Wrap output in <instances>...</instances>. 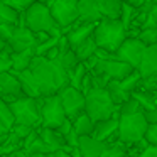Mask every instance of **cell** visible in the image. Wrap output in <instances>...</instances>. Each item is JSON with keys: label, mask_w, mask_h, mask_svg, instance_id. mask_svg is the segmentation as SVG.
Listing matches in <instances>:
<instances>
[{"label": "cell", "mask_w": 157, "mask_h": 157, "mask_svg": "<svg viewBox=\"0 0 157 157\" xmlns=\"http://www.w3.org/2000/svg\"><path fill=\"white\" fill-rule=\"evenodd\" d=\"M29 71L37 81L39 90H41V96L58 95L63 88H66L69 85L68 73L63 71V68L56 61H48L46 58L34 56Z\"/></svg>", "instance_id": "obj_1"}, {"label": "cell", "mask_w": 157, "mask_h": 157, "mask_svg": "<svg viewBox=\"0 0 157 157\" xmlns=\"http://www.w3.org/2000/svg\"><path fill=\"white\" fill-rule=\"evenodd\" d=\"M19 25L27 27L32 34H49V36H63L59 27L56 25L52 19L49 7L42 2H32L31 7L21 14L19 17Z\"/></svg>", "instance_id": "obj_2"}, {"label": "cell", "mask_w": 157, "mask_h": 157, "mask_svg": "<svg viewBox=\"0 0 157 157\" xmlns=\"http://www.w3.org/2000/svg\"><path fill=\"white\" fill-rule=\"evenodd\" d=\"M93 39L96 49H103L110 54H115L127 39V32L120 21H100L93 32Z\"/></svg>", "instance_id": "obj_3"}, {"label": "cell", "mask_w": 157, "mask_h": 157, "mask_svg": "<svg viewBox=\"0 0 157 157\" xmlns=\"http://www.w3.org/2000/svg\"><path fill=\"white\" fill-rule=\"evenodd\" d=\"M85 113L91 118L93 123H98L117 115L118 108L110 100L106 90L95 88L85 96Z\"/></svg>", "instance_id": "obj_4"}, {"label": "cell", "mask_w": 157, "mask_h": 157, "mask_svg": "<svg viewBox=\"0 0 157 157\" xmlns=\"http://www.w3.org/2000/svg\"><path fill=\"white\" fill-rule=\"evenodd\" d=\"M149 128L144 113L137 115H120L118 120V142L123 147L135 144L145 137V132Z\"/></svg>", "instance_id": "obj_5"}, {"label": "cell", "mask_w": 157, "mask_h": 157, "mask_svg": "<svg viewBox=\"0 0 157 157\" xmlns=\"http://www.w3.org/2000/svg\"><path fill=\"white\" fill-rule=\"evenodd\" d=\"M9 108L14 117V125H25L31 128L41 127V113H39L37 100L22 96V98H17L14 103H10Z\"/></svg>", "instance_id": "obj_6"}, {"label": "cell", "mask_w": 157, "mask_h": 157, "mask_svg": "<svg viewBox=\"0 0 157 157\" xmlns=\"http://www.w3.org/2000/svg\"><path fill=\"white\" fill-rule=\"evenodd\" d=\"M46 5L49 7V12H51L52 19H54L56 25L59 27L63 36L79 21L76 0H51Z\"/></svg>", "instance_id": "obj_7"}, {"label": "cell", "mask_w": 157, "mask_h": 157, "mask_svg": "<svg viewBox=\"0 0 157 157\" xmlns=\"http://www.w3.org/2000/svg\"><path fill=\"white\" fill-rule=\"evenodd\" d=\"M37 103H39V113H41V127L58 130L68 120L58 95L37 98Z\"/></svg>", "instance_id": "obj_8"}, {"label": "cell", "mask_w": 157, "mask_h": 157, "mask_svg": "<svg viewBox=\"0 0 157 157\" xmlns=\"http://www.w3.org/2000/svg\"><path fill=\"white\" fill-rule=\"evenodd\" d=\"M132 71H135L132 66L125 64V63L118 61V59H112V61H100L98 59L96 66L90 71V75L98 76L103 81L110 83V81H122Z\"/></svg>", "instance_id": "obj_9"}, {"label": "cell", "mask_w": 157, "mask_h": 157, "mask_svg": "<svg viewBox=\"0 0 157 157\" xmlns=\"http://www.w3.org/2000/svg\"><path fill=\"white\" fill-rule=\"evenodd\" d=\"M58 96L61 100L63 110H64L66 118L69 122H73L76 117L85 112V95H81V91H78V90L71 88L68 85L66 88H63L58 93Z\"/></svg>", "instance_id": "obj_10"}, {"label": "cell", "mask_w": 157, "mask_h": 157, "mask_svg": "<svg viewBox=\"0 0 157 157\" xmlns=\"http://www.w3.org/2000/svg\"><path fill=\"white\" fill-rule=\"evenodd\" d=\"M118 120H120V115L117 113L112 118L95 123L91 139L98 140V142H105L106 145H122L118 142Z\"/></svg>", "instance_id": "obj_11"}, {"label": "cell", "mask_w": 157, "mask_h": 157, "mask_svg": "<svg viewBox=\"0 0 157 157\" xmlns=\"http://www.w3.org/2000/svg\"><path fill=\"white\" fill-rule=\"evenodd\" d=\"M144 51H145V46L140 41H137V39H125L123 44L118 48V51L115 52V56L118 61H122L125 64L132 66L133 69H137L140 61H142Z\"/></svg>", "instance_id": "obj_12"}, {"label": "cell", "mask_w": 157, "mask_h": 157, "mask_svg": "<svg viewBox=\"0 0 157 157\" xmlns=\"http://www.w3.org/2000/svg\"><path fill=\"white\" fill-rule=\"evenodd\" d=\"M37 44L39 42L36 39V36L27 27H24V25H17L10 41L7 42L10 52H15V54L17 52H24V51H34Z\"/></svg>", "instance_id": "obj_13"}, {"label": "cell", "mask_w": 157, "mask_h": 157, "mask_svg": "<svg viewBox=\"0 0 157 157\" xmlns=\"http://www.w3.org/2000/svg\"><path fill=\"white\" fill-rule=\"evenodd\" d=\"M22 88L17 76L10 71H5L0 75V100L7 105L14 103L17 98H22Z\"/></svg>", "instance_id": "obj_14"}, {"label": "cell", "mask_w": 157, "mask_h": 157, "mask_svg": "<svg viewBox=\"0 0 157 157\" xmlns=\"http://www.w3.org/2000/svg\"><path fill=\"white\" fill-rule=\"evenodd\" d=\"M95 27H96V24H88V22H76V24L64 34V37H66V41H68L69 48H71V49H76L79 44H83L86 39H90V37L93 36V32H95Z\"/></svg>", "instance_id": "obj_15"}, {"label": "cell", "mask_w": 157, "mask_h": 157, "mask_svg": "<svg viewBox=\"0 0 157 157\" xmlns=\"http://www.w3.org/2000/svg\"><path fill=\"white\" fill-rule=\"evenodd\" d=\"M137 71L142 76V79L149 78V76H152V75H157V44L145 48L142 61H140Z\"/></svg>", "instance_id": "obj_16"}, {"label": "cell", "mask_w": 157, "mask_h": 157, "mask_svg": "<svg viewBox=\"0 0 157 157\" xmlns=\"http://www.w3.org/2000/svg\"><path fill=\"white\" fill-rule=\"evenodd\" d=\"M14 75L17 76L19 83H21L22 95H24V96H27V98H34V100L42 98L37 81L34 79V76L31 75V71H29V69H27V71H22V73H14Z\"/></svg>", "instance_id": "obj_17"}, {"label": "cell", "mask_w": 157, "mask_h": 157, "mask_svg": "<svg viewBox=\"0 0 157 157\" xmlns=\"http://www.w3.org/2000/svg\"><path fill=\"white\" fill-rule=\"evenodd\" d=\"M78 22H88V24H98L101 21V15L96 7V0H79L78 2Z\"/></svg>", "instance_id": "obj_18"}, {"label": "cell", "mask_w": 157, "mask_h": 157, "mask_svg": "<svg viewBox=\"0 0 157 157\" xmlns=\"http://www.w3.org/2000/svg\"><path fill=\"white\" fill-rule=\"evenodd\" d=\"M105 142H98V140L91 139V137H79L78 149L83 157H101V154L106 149Z\"/></svg>", "instance_id": "obj_19"}, {"label": "cell", "mask_w": 157, "mask_h": 157, "mask_svg": "<svg viewBox=\"0 0 157 157\" xmlns=\"http://www.w3.org/2000/svg\"><path fill=\"white\" fill-rule=\"evenodd\" d=\"M96 7L101 15V21H118L122 2L120 0H96Z\"/></svg>", "instance_id": "obj_20"}, {"label": "cell", "mask_w": 157, "mask_h": 157, "mask_svg": "<svg viewBox=\"0 0 157 157\" xmlns=\"http://www.w3.org/2000/svg\"><path fill=\"white\" fill-rule=\"evenodd\" d=\"M37 137H39V140H41L42 144H46V145L52 150V152L58 150V149H66L64 140H63V137L59 135L56 130L39 127V128H37Z\"/></svg>", "instance_id": "obj_21"}, {"label": "cell", "mask_w": 157, "mask_h": 157, "mask_svg": "<svg viewBox=\"0 0 157 157\" xmlns=\"http://www.w3.org/2000/svg\"><path fill=\"white\" fill-rule=\"evenodd\" d=\"M34 59V51H24V52H12L10 54V63H12V73H22L31 68V63Z\"/></svg>", "instance_id": "obj_22"}, {"label": "cell", "mask_w": 157, "mask_h": 157, "mask_svg": "<svg viewBox=\"0 0 157 157\" xmlns=\"http://www.w3.org/2000/svg\"><path fill=\"white\" fill-rule=\"evenodd\" d=\"M71 123H73V130L76 132L78 137H91L93 130H95V123L91 122V118L85 112L76 117Z\"/></svg>", "instance_id": "obj_23"}, {"label": "cell", "mask_w": 157, "mask_h": 157, "mask_svg": "<svg viewBox=\"0 0 157 157\" xmlns=\"http://www.w3.org/2000/svg\"><path fill=\"white\" fill-rule=\"evenodd\" d=\"M21 149H22V140L19 137H15L12 132L4 137H0V155L9 157L10 154L17 152Z\"/></svg>", "instance_id": "obj_24"}, {"label": "cell", "mask_w": 157, "mask_h": 157, "mask_svg": "<svg viewBox=\"0 0 157 157\" xmlns=\"http://www.w3.org/2000/svg\"><path fill=\"white\" fill-rule=\"evenodd\" d=\"M130 96L139 101V105L142 106L144 112L154 110L157 106V93H147V91H142V90H135L133 93H130Z\"/></svg>", "instance_id": "obj_25"}, {"label": "cell", "mask_w": 157, "mask_h": 157, "mask_svg": "<svg viewBox=\"0 0 157 157\" xmlns=\"http://www.w3.org/2000/svg\"><path fill=\"white\" fill-rule=\"evenodd\" d=\"M106 93H108V96H110V100L113 101V105L117 106V108H120V106L123 105V103L127 101V100L130 98V95L128 93H125L122 88H120V85H118V81H110L108 85H106Z\"/></svg>", "instance_id": "obj_26"}, {"label": "cell", "mask_w": 157, "mask_h": 157, "mask_svg": "<svg viewBox=\"0 0 157 157\" xmlns=\"http://www.w3.org/2000/svg\"><path fill=\"white\" fill-rule=\"evenodd\" d=\"M12 127H14V117H12V112L9 108L7 103H4L0 100V137L10 133Z\"/></svg>", "instance_id": "obj_27"}, {"label": "cell", "mask_w": 157, "mask_h": 157, "mask_svg": "<svg viewBox=\"0 0 157 157\" xmlns=\"http://www.w3.org/2000/svg\"><path fill=\"white\" fill-rule=\"evenodd\" d=\"M76 54V58H78L79 63H85L88 61L91 56H95V51H96V44H95V39H93V36L90 39H86L83 44H79L76 49H73Z\"/></svg>", "instance_id": "obj_28"}, {"label": "cell", "mask_w": 157, "mask_h": 157, "mask_svg": "<svg viewBox=\"0 0 157 157\" xmlns=\"http://www.w3.org/2000/svg\"><path fill=\"white\" fill-rule=\"evenodd\" d=\"M56 63H58V64L63 68V71H66V73L73 71V69L79 64V61H78V58H76V54H75L73 49H68V51L59 52V58H58Z\"/></svg>", "instance_id": "obj_29"}, {"label": "cell", "mask_w": 157, "mask_h": 157, "mask_svg": "<svg viewBox=\"0 0 157 157\" xmlns=\"http://www.w3.org/2000/svg\"><path fill=\"white\" fill-rule=\"evenodd\" d=\"M140 81H142V76H140L139 71L135 69V71H132L127 78H123L122 81H118V85H120V88H122L123 91L130 95V93H133L137 88H139Z\"/></svg>", "instance_id": "obj_30"}, {"label": "cell", "mask_w": 157, "mask_h": 157, "mask_svg": "<svg viewBox=\"0 0 157 157\" xmlns=\"http://www.w3.org/2000/svg\"><path fill=\"white\" fill-rule=\"evenodd\" d=\"M86 73H88V71H86L85 64H83V63H79V64L73 69V71L68 73V83H69V86L79 91V85H81L83 78L86 76Z\"/></svg>", "instance_id": "obj_31"}, {"label": "cell", "mask_w": 157, "mask_h": 157, "mask_svg": "<svg viewBox=\"0 0 157 157\" xmlns=\"http://www.w3.org/2000/svg\"><path fill=\"white\" fill-rule=\"evenodd\" d=\"M135 14H137L135 9H132L128 4H127V2H122V10H120V19H118V21L122 22L125 32H127V29L132 25L133 19H135Z\"/></svg>", "instance_id": "obj_32"}, {"label": "cell", "mask_w": 157, "mask_h": 157, "mask_svg": "<svg viewBox=\"0 0 157 157\" xmlns=\"http://www.w3.org/2000/svg\"><path fill=\"white\" fill-rule=\"evenodd\" d=\"M19 17L21 14H17L15 10H12L5 2H0V19L9 24H14V25H19Z\"/></svg>", "instance_id": "obj_33"}, {"label": "cell", "mask_w": 157, "mask_h": 157, "mask_svg": "<svg viewBox=\"0 0 157 157\" xmlns=\"http://www.w3.org/2000/svg\"><path fill=\"white\" fill-rule=\"evenodd\" d=\"M59 37H61V36L49 37L48 41H44V42H41V44H37V46H36V49H34V56H37V58H44V56L48 54L49 51H51V49H54L56 46H58Z\"/></svg>", "instance_id": "obj_34"}, {"label": "cell", "mask_w": 157, "mask_h": 157, "mask_svg": "<svg viewBox=\"0 0 157 157\" xmlns=\"http://www.w3.org/2000/svg\"><path fill=\"white\" fill-rule=\"evenodd\" d=\"M137 113H144V110L139 105V101L133 100L132 96L118 108V115H137Z\"/></svg>", "instance_id": "obj_35"}, {"label": "cell", "mask_w": 157, "mask_h": 157, "mask_svg": "<svg viewBox=\"0 0 157 157\" xmlns=\"http://www.w3.org/2000/svg\"><path fill=\"white\" fill-rule=\"evenodd\" d=\"M137 41H140L145 48L157 44V29H142L137 36Z\"/></svg>", "instance_id": "obj_36"}, {"label": "cell", "mask_w": 157, "mask_h": 157, "mask_svg": "<svg viewBox=\"0 0 157 157\" xmlns=\"http://www.w3.org/2000/svg\"><path fill=\"white\" fill-rule=\"evenodd\" d=\"M142 29H157V2H152ZM142 29H140V31H142Z\"/></svg>", "instance_id": "obj_37"}, {"label": "cell", "mask_w": 157, "mask_h": 157, "mask_svg": "<svg viewBox=\"0 0 157 157\" xmlns=\"http://www.w3.org/2000/svg\"><path fill=\"white\" fill-rule=\"evenodd\" d=\"M137 90H142V91H147V93H157V75L144 78Z\"/></svg>", "instance_id": "obj_38"}, {"label": "cell", "mask_w": 157, "mask_h": 157, "mask_svg": "<svg viewBox=\"0 0 157 157\" xmlns=\"http://www.w3.org/2000/svg\"><path fill=\"white\" fill-rule=\"evenodd\" d=\"M5 4H7L12 10L17 12V14H24V12L31 7L32 2H31V0H7Z\"/></svg>", "instance_id": "obj_39"}, {"label": "cell", "mask_w": 157, "mask_h": 157, "mask_svg": "<svg viewBox=\"0 0 157 157\" xmlns=\"http://www.w3.org/2000/svg\"><path fill=\"white\" fill-rule=\"evenodd\" d=\"M34 130H36V128H31V127H25V125H14L10 132L14 133L15 137H19V139H21L22 142H24V140L27 139V137L31 135V133L34 132Z\"/></svg>", "instance_id": "obj_40"}, {"label": "cell", "mask_w": 157, "mask_h": 157, "mask_svg": "<svg viewBox=\"0 0 157 157\" xmlns=\"http://www.w3.org/2000/svg\"><path fill=\"white\" fill-rule=\"evenodd\" d=\"M101 157H125V149L123 145H108Z\"/></svg>", "instance_id": "obj_41"}, {"label": "cell", "mask_w": 157, "mask_h": 157, "mask_svg": "<svg viewBox=\"0 0 157 157\" xmlns=\"http://www.w3.org/2000/svg\"><path fill=\"white\" fill-rule=\"evenodd\" d=\"M10 51H5V52H0V75L5 71H10L12 68V63H10Z\"/></svg>", "instance_id": "obj_42"}, {"label": "cell", "mask_w": 157, "mask_h": 157, "mask_svg": "<svg viewBox=\"0 0 157 157\" xmlns=\"http://www.w3.org/2000/svg\"><path fill=\"white\" fill-rule=\"evenodd\" d=\"M144 140H145L149 145L157 147V125H149V128H147V132H145Z\"/></svg>", "instance_id": "obj_43"}, {"label": "cell", "mask_w": 157, "mask_h": 157, "mask_svg": "<svg viewBox=\"0 0 157 157\" xmlns=\"http://www.w3.org/2000/svg\"><path fill=\"white\" fill-rule=\"evenodd\" d=\"M78 144H79V137L76 135L75 130H71V132L64 137V145L69 147V149H76V147H78Z\"/></svg>", "instance_id": "obj_44"}, {"label": "cell", "mask_w": 157, "mask_h": 157, "mask_svg": "<svg viewBox=\"0 0 157 157\" xmlns=\"http://www.w3.org/2000/svg\"><path fill=\"white\" fill-rule=\"evenodd\" d=\"M144 117H145V120H147V123H149V125H157V106L154 110L144 112Z\"/></svg>", "instance_id": "obj_45"}, {"label": "cell", "mask_w": 157, "mask_h": 157, "mask_svg": "<svg viewBox=\"0 0 157 157\" xmlns=\"http://www.w3.org/2000/svg\"><path fill=\"white\" fill-rule=\"evenodd\" d=\"M139 157H157V147H152V145H149L145 150H144L142 154H140Z\"/></svg>", "instance_id": "obj_46"}, {"label": "cell", "mask_w": 157, "mask_h": 157, "mask_svg": "<svg viewBox=\"0 0 157 157\" xmlns=\"http://www.w3.org/2000/svg\"><path fill=\"white\" fill-rule=\"evenodd\" d=\"M49 157H69V154L66 152L64 149H58V150H54V152H51V154H48Z\"/></svg>", "instance_id": "obj_47"}, {"label": "cell", "mask_w": 157, "mask_h": 157, "mask_svg": "<svg viewBox=\"0 0 157 157\" xmlns=\"http://www.w3.org/2000/svg\"><path fill=\"white\" fill-rule=\"evenodd\" d=\"M9 157H31V154H27L24 149H21V150H17V152H14V154H10Z\"/></svg>", "instance_id": "obj_48"}, {"label": "cell", "mask_w": 157, "mask_h": 157, "mask_svg": "<svg viewBox=\"0 0 157 157\" xmlns=\"http://www.w3.org/2000/svg\"><path fill=\"white\" fill-rule=\"evenodd\" d=\"M31 157H49L48 154H32Z\"/></svg>", "instance_id": "obj_49"}, {"label": "cell", "mask_w": 157, "mask_h": 157, "mask_svg": "<svg viewBox=\"0 0 157 157\" xmlns=\"http://www.w3.org/2000/svg\"><path fill=\"white\" fill-rule=\"evenodd\" d=\"M0 157H5V155H0Z\"/></svg>", "instance_id": "obj_50"}, {"label": "cell", "mask_w": 157, "mask_h": 157, "mask_svg": "<svg viewBox=\"0 0 157 157\" xmlns=\"http://www.w3.org/2000/svg\"><path fill=\"white\" fill-rule=\"evenodd\" d=\"M125 157H128V155H125Z\"/></svg>", "instance_id": "obj_51"}]
</instances>
